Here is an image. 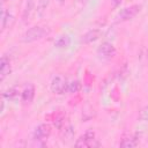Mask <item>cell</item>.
Wrapping results in <instances>:
<instances>
[{"label":"cell","mask_w":148,"mask_h":148,"mask_svg":"<svg viewBox=\"0 0 148 148\" xmlns=\"http://www.w3.org/2000/svg\"><path fill=\"white\" fill-rule=\"evenodd\" d=\"M71 44V38L68 35H62L60 37H58L54 42V46L58 47V49H65V47H68Z\"/></svg>","instance_id":"obj_13"},{"label":"cell","mask_w":148,"mask_h":148,"mask_svg":"<svg viewBox=\"0 0 148 148\" xmlns=\"http://www.w3.org/2000/svg\"><path fill=\"white\" fill-rule=\"evenodd\" d=\"M139 143V139H138V135L134 134V135H127V136H124L121 139V141L119 142V146L120 147H135L138 146Z\"/></svg>","instance_id":"obj_12"},{"label":"cell","mask_w":148,"mask_h":148,"mask_svg":"<svg viewBox=\"0 0 148 148\" xmlns=\"http://www.w3.org/2000/svg\"><path fill=\"white\" fill-rule=\"evenodd\" d=\"M13 22H14V16L9 12H7L5 8H2V12H1V30L5 31L8 25L12 27Z\"/></svg>","instance_id":"obj_10"},{"label":"cell","mask_w":148,"mask_h":148,"mask_svg":"<svg viewBox=\"0 0 148 148\" xmlns=\"http://www.w3.org/2000/svg\"><path fill=\"white\" fill-rule=\"evenodd\" d=\"M80 89H81V83H80V81L75 80V81H72V82H69V83H68L67 92L74 94V92H77Z\"/></svg>","instance_id":"obj_16"},{"label":"cell","mask_w":148,"mask_h":148,"mask_svg":"<svg viewBox=\"0 0 148 148\" xmlns=\"http://www.w3.org/2000/svg\"><path fill=\"white\" fill-rule=\"evenodd\" d=\"M34 97H35V86L29 83L24 87V89L21 92V101L23 105L31 104V102L34 101Z\"/></svg>","instance_id":"obj_7"},{"label":"cell","mask_w":148,"mask_h":148,"mask_svg":"<svg viewBox=\"0 0 148 148\" xmlns=\"http://www.w3.org/2000/svg\"><path fill=\"white\" fill-rule=\"evenodd\" d=\"M51 134V126L46 123H42L37 125L32 132V140L37 143H44Z\"/></svg>","instance_id":"obj_3"},{"label":"cell","mask_w":148,"mask_h":148,"mask_svg":"<svg viewBox=\"0 0 148 148\" xmlns=\"http://www.w3.org/2000/svg\"><path fill=\"white\" fill-rule=\"evenodd\" d=\"M89 0H79V2L80 3H86V2H88Z\"/></svg>","instance_id":"obj_21"},{"label":"cell","mask_w":148,"mask_h":148,"mask_svg":"<svg viewBox=\"0 0 148 148\" xmlns=\"http://www.w3.org/2000/svg\"><path fill=\"white\" fill-rule=\"evenodd\" d=\"M96 138H95V132L92 130H88L86 131L82 135H80V138L75 141V146L76 147H95V146H99L98 142H96Z\"/></svg>","instance_id":"obj_5"},{"label":"cell","mask_w":148,"mask_h":148,"mask_svg":"<svg viewBox=\"0 0 148 148\" xmlns=\"http://www.w3.org/2000/svg\"><path fill=\"white\" fill-rule=\"evenodd\" d=\"M56 1H57L59 5H64V3L66 2V0H56Z\"/></svg>","instance_id":"obj_20"},{"label":"cell","mask_w":148,"mask_h":148,"mask_svg":"<svg viewBox=\"0 0 148 148\" xmlns=\"http://www.w3.org/2000/svg\"><path fill=\"white\" fill-rule=\"evenodd\" d=\"M17 92H18L17 88L16 87H13V88H9L6 92H3L2 94V97L3 98H7V99H15L17 97V95H18Z\"/></svg>","instance_id":"obj_15"},{"label":"cell","mask_w":148,"mask_h":148,"mask_svg":"<svg viewBox=\"0 0 148 148\" xmlns=\"http://www.w3.org/2000/svg\"><path fill=\"white\" fill-rule=\"evenodd\" d=\"M141 8H142V6L139 5V3H134V5H131V6H127V7L123 8L116 15L114 22L116 23H123V22H126V21H130V20L134 18L141 12Z\"/></svg>","instance_id":"obj_2"},{"label":"cell","mask_w":148,"mask_h":148,"mask_svg":"<svg viewBox=\"0 0 148 148\" xmlns=\"http://www.w3.org/2000/svg\"><path fill=\"white\" fill-rule=\"evenodd\" d=\"M67 88H68V82L62 75L58 74V75L53 76V79L50 83V89L53 94L62 95V94L67 92Z\"/></svg>","instance_id":"obj_4"},{"label":"cell","mask_w":148,"mask_h":148,"mask_svg":"<svg viewBox=\"0 0 148 148\" xmlns=\"http://www.w3.org/2000/svg\"><path fill=\"white\" fill-rule=\"evenodd\" d=\"M35 7V0H25V5H24V9H23V14H22V18L24 21H27Z\"/></svg>","instance_id":"obj_14"},{"label":"cell","mask_w":148,"mask_h":148,"mask_svg":"<svg viewBox=\"0 0 148 148\" xmlns=\"http://www.w3.org/2000/svg\"><path fill=\"white\" fill-rule=\"evenodd\" d=\"M97 56L101 59L109 60L116 56V47L110 42H103L97 49Z\"/></svg>","instance_id":"obj_6"},{"label":"cell","mask_w":148,"mask_h":148,"mask_svg":"<svg viewBox=\"0 0 148 148\" xmlns=\"http://www.w3.org/2000/svg\"><path fill=\"white\" fill-rule=\"evenodd\" d=\"M60 131H61L62 141H71L74 138V127L71 123H68L67 125L65 124Z\"/></svg>","instance_id":"obj_11"},{"label":"cell","mask_w":148,"mask_h":148,"mask_svg":"<svg viewBox=\"0 0 148 148\" xmlns=\"http://www.w3.org/2000/svg\"><path fill=\"white\" fill-rule=\"evenodd\" d=\"M12 73L10 59L7 56H2L0 59V80L3 81Z\"/></svg>","instance_id":"obj_8"},{"label":"cell","mask_w":148,"mask_h":148,"mask_svg":"<svg viewBox=\"0 0 148 148\" xmlns=\"http://www.w3.org/2000/svg\"><path fill=\"white\" fill-rule=\"evenodd\" d=\"M47 34H49L47 28L40 27V25H34L23 32V35L21 36V40L23 43H32L44 38Z\"/></svg>","instance_id":"obj_1"},{"label":"cell","mask_w":148,"mask_h":148,"mask_svg":"<svg viewBox=\"0 0 148 148\" xmlns=\"http://www.w3.org/2000/svg\"><path fill=\"white\" fill-rule=\"evenodd\" d=\"M123 2V0H111V3H112V7L117 8L120 6V3Z\"/></svg>","instance_id":"obj_19"},{"label":"cell","mask_w":148,"mask_h":148,"mask_svg":"<svg viewBox=\"0 0 148 148\" xmlns=\"http://www.w3.org/2000/svg\"><path fill=\"white\" fill-rule=\"evenodd\" d=\"M139 118H140L141 120H148V105H147V106H145V108L140 111Z\"/></svg>","instance_id":"obj_18"},{"label":"cell","mask_w":148,"mask_h":148,"mask_svg":"<svg viewBox=\"0 0 148 148\" xmlns=\"http://www.w3.org/2000/svg\"><path fill=\"white\" fill-rule=\"evenodd\" d=\"M101 34H102V31L99 29H91V30L87 31L86 34H83L81 36V43H83V44H90V43L97 40L101 37Z\"/></svg>","instance_id":"obj_9"},{"label":"cell","mask_w":148,"mask_h":148,"mask_svg":"<svg viewBox=\"0 0 148 148\" xmlns=\"http://www.w3.org/2000/svg\"><path fill=\"white\" fill-rule=\"evenodd\" d=\"M47 3H49V0H39L38 1V7H37V10L39 12V14L42 15V13L46 9L47 7Z\"/></svg>","instance_id":"obj_17"}]
</instances>
